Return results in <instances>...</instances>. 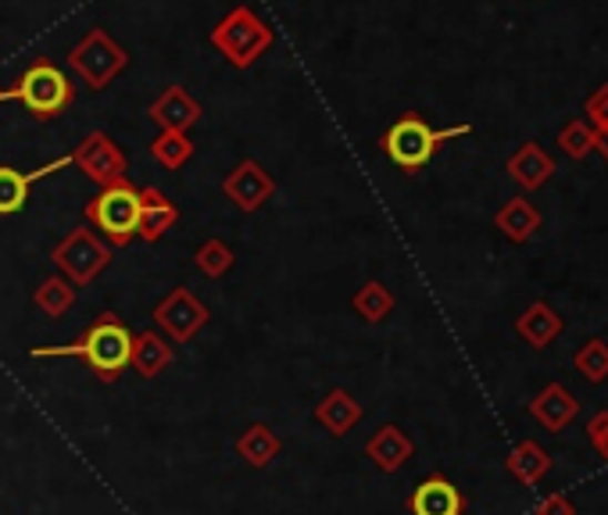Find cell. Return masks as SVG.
I'll use <instances>...</instances> for the list:
<instances>
[{
  "label": "cell",
  "instance_id": "52a82bcc",
  "mask_svg": "<svg viewBox=\"0 0 608 515\" xmlns=\"http://www.w3.org/2000/svg\"><path fill=\"white\" fill-rule=\"evenodd\" d=\"M51 262L61 269V276H65L72 286H90L111 265V248L90 230V225H79V230H72L54 248Z\"/></svg>",
  "mask_w": 608,
  "mask_h": 515
},
{
  "label": "cell",
  "instance_id": "2e32d148",
  "mask_svg": "<svg viewBox=\"0 0 608 515\" xmlns=\"http://www.w3.org/2000/svg\"><path fill=\"white\" fill-rule=\"evenodd\" d=\"M412 451H415L412 437L394 423L379 426L369 437V444H365V455H369V462L376 465L379 473H397L412 458Z\"/></svg>",
  "mask_w": 608,
  "mask_h": 515
},
{
  "label": "cell",
  "instance_id": "ba28073f",
  "mask_svg": "<svg viewBox=\"0 0 608 515\" xmlns=\"http://www.w3.org/2000/svg\"><path fill=\"white\" fill-rule=\"evenodd\" d=\"M207 319H212V312L204 309V304L190 294L186 286H175L169 290V294L154 304V322L158 330H162L169 341L175 344H186L194 341V336L207 326Z\"/></svg>",
  "mask_w": 608,
  "mask_h": 515
},
{
  "label": "cell",
  "instance_id": "d6986e66",
  "mask_svg": "<svg viewBox=\"0 0 608 515\" xmlns=\"http://www.w3.org/2000/svg\"><path fill=\"white\" fill-rule=\"evenodd\" d=\"M563 315H558L548 301H534L530 309H526L519 319H516V333L523 336L530 347H548L558 333H563Z\"/></svg>",
  "mask_w": 608,
  "mask_h": 515
},
{
  "label": "cell",
  "instance_id": "9c48e42d",
  "mask_svg": "<svg viewBox=\"0 0 608 515\" xmlns=\"http://www.w3.org/2000/svg\"><path fill=\"white\" fill-rule=\"evenodd\" d=\"M72 158V165L87 175V180H93L101 190L104 186H119L125 183V154L115 140H111L108 133H90L83 137V143L69 154Z\"/></svg>",
  "mask_w": 608,
  "mask_h": 515
},
{
  "label": "cell",
  "instance_id": "7a4b0ae2",
  "mask_svg": "<svg viewBox=\"0 0 608 515\" xmlns=\"http://www.w3.org/2000/svg\"><path fill=\"white\" fill-rule=\"evenodd\" d=\"M4 93H8V101H19L29 115L40 119V122L65 115L75 101V87H72L69 72H61L54 61H33L19 75V83Z\"/></svg>",
  "mask_w": 608,
  "mask_h": 515
},
{
  "label": "cell",
  "instance_id": "9a60e30c",
  "mask_svg": "<svg viewBox=\"0 0 608 515\" xmlns=\"http://www.w3.org/2000/svg\"><path fill=\"white\" fill-rule=\"evenodd\" d=\"M362 401L355 394H347L344 386H333V391L318 401V408H315V418H318V426H323L330 437H344V433H351L358 423H362Z\"/></svg>",
  "mask_w": 608,
  "mask_h": 515
},
{
  "label": "cell",
  "instance_id": "4fadbf2b",
  "mask_svg": "<svg viewBox=\"0 0 608 515\" xmlns=\"http://www.w3.org/2000/svg\"><path fill=\"white\" fill-rule=\"evenodd\" d=\"M530 415L537 423L548 430V433H563L569 423H576V415H580V401L563 383H548L544 391L530 401Z\"/></svg>",
  "mask_w": 608,
  "mask_h": 515
},
{
  "label": "cell",
  "instance_id": "8fae6325",
  "mask_svg": "<svg viewBox=\"0 0 608 515\" xmlns=\"http://www.w3.org/2000/svg\"><path fill=\"white\" fill-rule=\"evenodd\" d=\"M148 115L162 125V133H190L201 122V104L190 97L186 87H169L154 97V104L148 108Z\"/></svg>",
  "mask_w": 608,
  "mask_h": 515
},
{
  "label": "cell",
  "instance_id": "5b68a950",
  "mask_svg": "<svg viewBox=\"0 0 608 515\" xmlns=\"http://www.w3.org/2000/svg\"><path fill=\"white\" fill-rule=\"evenodd\" d=\"M130 64V51L111 40V32L93 26L83 40L69 51V69L83 79L90 90H108Z\"/></svg>",
  "mask_w": 608,
  "mask_h": 515
},
{
  "label": "cell",
  "instance_id": "7402d4cb",
  "mask_svg": "<svg viewBox=\"0 0 608 515\" xmlns=\"http://www.w3.org/2000/svg\"><path fill=\"white\" fill-rule=\"evenodd\" d=\"M494 225H498L511 244H523V240H530L540 230V212L526 198H511L505 201L501 212L494 215Z\"/></svg>",
  "mask_w": 608,
  "mask_h": 515
},
{
  "label": "cell",
  "instance_id": "83f0119b",
  "mask_svg": "<svg viewBox=\"0 0 608 515\" xmlns=\"http://www.w3.org/2000/svg\"><path fill=\"white\" fill-rule=\"evenodd\" d=\"M233 262H236V258H233L230 244H226V240H219V236L204 240V244L197 248V254H194L197 272H204L207 280H222L233 269Z\"/></svg>",
  "mask_w": 608,
  "mask_h": 515
},
{
  "label": "cell",
  "instance_id": "e0dca14e",
  "mask_svg": "<svg viewBox=\"0 0 608 515\" xmlns=\"http://www.w3.org/2000/svg\"><path fill=\"white\" fill-rule=\"evenodd\" d=\"M551 172H555V161L551 154L540 148V143H523V148L508 158V175L516 180L523 190H540L544 183L551 180Z\"/></svg>",
  "mask_w": 608,
  "mask_h": 515
},
{
  "label": "cell",
  "instance_id": "f1b7e54d",
  "mask_svg": "<svg viewBox=\"0 0 608 515\" xmlns=\"http://www.w3.org/2000/svg\"><path fill=\"white\" fill-rule=\"evenodd\" d=\"M558 143H563V151L569 154V158H587L590 151H595V129H590L584 119H576V122H569L563 133H558Z\"/></svg>",
  "mask_w": 608,
  "mask_h": 515
},
{
  "label": "cell",
  "instance_id": "ac0fdd59",
  "mask_svg": "<svg viewBox=\"0 0 608 515\" xmlns=\"http://www.w3.org/2000/svg\"><path fill=\"white\" fill-rule=\"evenodd\" d=\"M172 344L165 341L162 333H154V330H143L133 336V347H130V365L136 368V373L143 380H154V376H162L165 368L172 365Z\"/></svg>",
  "mask_w": 608,
  "mask_h": 515
},
{
  "label": "cell",
  "instance_id": "30bf717a",
  "mask_svg": "<svg viewBox=\"0 0 608 515\" xmlns=\"http://www.w3.org/2000/svg\"><path fill=\"white\" fill-rule=\"evenodd\" d=\"M222 193H226V201H233L240 212H259L272 201V193H276V180L259 165V161L244 158L240 165L222 180Z\"/></svg>",
  "mask_w": 608,
  "mask_h": 515
},
{
  "label": "cell",
  "instance_id": "5bb4252c",
  "mask_svg": "<svg viewBox=\"0 0 608 515\" xmlns=\"http://www.w3.org/2000/svg\"><path fill=\"white\" fill-rule=\"evenodd\" d=\"M175 222H180V208H175L158 186H143L140 190V222H136V236L143 244H158Z\"/></svg>",
  "mask_w": 608,
  "mask_h": 515
},
{
  "label": "cell",
  "instance_id": "3957f363",
  "mask_svg": "<svg viewBox=\"0 0 608 515\" xmlns=\"http://www.w3.org/2000/svg\"><path fill=\"white\" fill-rule=\"evenodd\" d=\"M469 125H452V129H434L426 119L419 115H405L397 119L387 133H383L379 148L387 154L397 169L405 172H419L423 165H429V158L440 151V143L455 140V137H466Z\"/></svg>",
  "mask_w": 608,
  "mask_h": 515
},
{
  "label": "cell",
  "instance_id": "8992f818",
  "mask_svg": "<svg viewBox=\"0 0 608 515\" xmlns=\"http://www.w3.org/2000/svg\"><path fill=\"white\" fill-rule=\"evenodd\" d=\"M87 219L108 236V248L133 244L136 222H140V190L130 180L119 186H104L98 198L87 204Z\"/></svg>",
  "mask_w": 608,
  "mask_h": 515
},
{
  "label": "cell",
  "instance_id": "d6a6232c",
  "mask_svg": "<svg viewBox=\"0 0 608 515\" xmlns=\"http://www.w3.org/2000/svg\"><path fill=\"white\" fill-rule=\"evenodd\" d=\"M595 151H601L608 158V125L605 129H595Z\"/></svg>",
  "mask_w": 608,
  "mask_h": 515
},
{
  "label": "cell",
  "instance_id": "ffe728a7",
  "mask_svg": "<svg viewBox=\"0 0 608 515\" xmlns=\"http://www.w3.org/2000/svg\"><path fill=\"white\" fill-rule=\"evenodd\" d=\"M280 451H283V441L276 437V430L265 423H254L236 437V455L244 458L251 469H265Z\"/></svg>",
  "mask_w": 608,
  "mask_h": 515
},
{
  "label": "cell",
  "instance_id": "1f68e13d",
  "mask_svg": "<svg viewBox=\"0 0 608 515\" xmlns=\"http://www.w3.org/2000/svg\"><path fill=\"white\" fill-rule=\"evenodd\" d=\"M537 515H576V505L569 502L566 494H548L537 505Z\"/></svg>",
  "mask_w": 608,
  "mask_h": 515
},
{
  "label": "cell",
  "instance_id": "f546056e",
  "mask_svg": "<svg viewBox=\"0 0 608 515\" xmlns=\"http://www.w3.org/2000/svg\"><path fill=\"white\" fill-rule=\"evenodd\" d=\"M587 115H590V129L608 125V83L587 97Z\"/></svg>",
  "mask_w": 608,
  "mask_h": 515
},
{
  "label": "cell",
  "instance_id": "836d02e7",
  "mask_svg": "<svg viewBox=\"0 0 608 515\" xmlns=\"http://www.w3.org/2000/svg\"><path fill=\"white\" fill-rule=\"evenodd\" d=\"M8 101V93H4V87H0V104H4Z\"/></svg>",
  "mask_w": 608,
  "mask_h": 515
},
{
  "label": "cell",
  "instance_id": "484cf974",
  "mask_svg": "<svg viewBox=\"0 0 608 515\" xmlns=\"http://www.w3.org/2000/svg\"><path fill=\"white\" fill-rule=\"evenodd\" d=\"M351 304H355V312L365 322H373V326H376V322H383V319L394 312V294L383 283L373 280V283H365L355 297H351Z\"/></svg>",
  "mask_w": 608,
  "mask_h": 515
},
{
  "label": "cell",
  "instance_id": "cb8c5ba5",
  "mask_svg": "<svg viewBox=\"0 0 608 515\" xmlns=\"http://www.w3.org/2000/svg\"><path fill=\"white\" fill-rule=\"evenodd\" d=\"M151 154L162 169L180 172L186 161L194 158V140H190L186 133H158L151 143Z\"/></svg>",
  "mask_w": 608,
  "mask_h": 515
},
{
  "label": "cell",
  "instance_id": "4dcf8cb0",
  "mask_svg": "<svg viewBox=\"0 0 608 515\" xmlns=\"http://www.w3.org/2000/svg\"><path fill=\"white\" fill-rule=\"evenodd\" d=\"M587 441H590V447H595L598 455L608 462V412H598V415L587 423Z\"/></svg>",
  "mask_w": 608,
  "mask_h": 515
},
{
  "label": "cell",
  "instance_id": "44dd1931",
  "mask_svg": "<svg viewBox=\"0 0 608 515\" xmlns=\"http://www.w3.org/2000/svg\"><path fill=\"white\" fill-rule=\"evenodd\" d=\"M508 473L516 476L523 487H537V483L551 473V455L537 441H519L508 455Z\"/></svg>",
  "mask_w": 608,
  "mask_h": 515
},
{
  "label": "cell",
  "instance_id": "277c9868",
  "mask_svg": "<svg viewBox=\"0 0 608 515\" xmlns=\"http://www.w3.org/2000/svg\"><path fill=\"white\" fill-rule=\"evenodd\" d=\"M207 40H212V47L233 69H251V64L276 43V32H272V26L262 14H254L247 4H236L226 19L207 32Z\"/></svg>",
  "mask_w": 608,
  "mask_h": 515
},
{
  "label": "cell",
  "instance_id": "4316f807",
  "mask_svg": "<svg viewBox=\"0 0 608 515\" xmlns=\"http://www.w3.org/2000/svg\"><path fill=\"white\" fill-rule=\"evenodd\" d=\"M572 365L587 383H605L608 380V344L601 336H590V341L572 354Z\"/></svg>",
  "mask_w": 608,
  "mask_h": 515
},
{
  "label": "cell",
  "instance_id": "6da1fadb",
  "mask_svg": "<svg viewBox=\"0 0 608 515\" xmlns=\"http://www.w3.org/2000/svg\"><path fill=\"white\" fill-rule=\"evenodd\" d=\"M130 347H133V333L125 330V322L119 315L104 312L79 341L33 347V359H79L98 373V380L111 383L125 373V365H130Z\"/></svg>",
  "mask_w": 608,
  "mask_h": 515
},
{
  "label": "cell",
  "instance_id": "7c38bea8",
  "mask_svg": "<svg viewBox=\"0 0 608 515\" xmlns=\"http://www.w3.org/2000/svg\"><path fill=\"white\" fill-rule=\"evenodd\" d=\"M412 515H466V497L447 476H426L408 497Z\"/></svg>",
  "mask_w": 608,
  "mask_h": 515
},
{
  "label": "cell",
  "instance_id": "603a6c76",
  "mask_svg": "<svg viewBox=\"0 0 608 515\" xmlns=\"http://www.w3.org/2000/svg\"><path fill=\"white\" fill-rule=\"evenodd\" d=\"M37 309L47 315V319H61L65 312H72V304H75V286L65 280V276H47L40 286H37Z\"/></svg>",
  "mask_w": 608,
  "mask_h": 515
},
{
  "label": "cell",
  "instance_id": "d4e9b609",
  "mask_svg": "<svg viewBox=\"0 0 608 515\" xmlns=\"http://www.w3.org/2000/svg\"><path fill=\"white\" fill-rule=\"evenodd\" d=\"M29 190H33V175L11 165H0V215L22 212L29 201Z\"/></svg>",
  "mask_w": 608,
  "mask_h": 515
}]
</instances>
